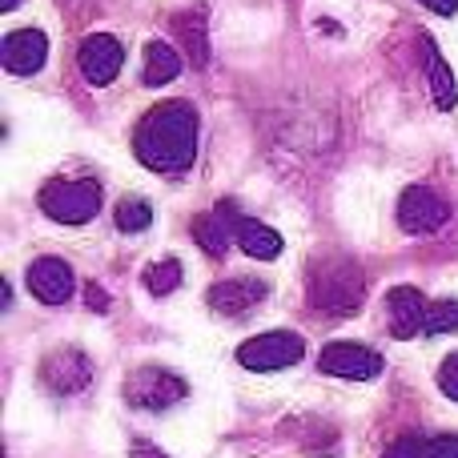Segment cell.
<instances>
[{
	"instance_id": "cell-1",
	"label": "cell",
	"mask_w": 458,
	"mask_h": 458,
	"mask_svg": "<svg viewBox=\"0 0 458 458\" xmlns=\"http://www.w3.org/2000/svg\"><path fill=\"white\" fill-rule=\"evenodd\" d=\"M133 153L153 174H182L198 157V109L190 101H165L137 125Z\"/></svg>"
},
{
	"instance_id": "cell-2",
	"label": "cell",
	"mask_w": 458,
	"mask_h": 458,
	"mask_svg": "<svg viewBox=\"0 0 458 458\" xmlns=\"http://www.w3.org/2000/svg\"><path fill=\"white\" fill-rule=\"evenodd\" d=\"M306 298L318 314L326 318H354L366 301V274L354 258L346 253H326L310 266V285Z\"/></svg>"
},
{
	"instance_id": "cell-3",
	"label": "cell",
	"mask_w": 458,
	"mask_h": 458,
	"mask_svg": "<svg viewBox=\"0 0 458 458\" xmlns=\"http://www.w3.org/2000/svg\"><path fill=\"white\" fill-rule=\"evenodd\" d=\"M101 201H105V190L97 182H85V177H81V182L56 177V182H48L45 190H40V209L61 225L93 222V217L101 214Z\"/></svg>"
},
{
	"instance_id": "cell-4",
	"label": "cell",
	"mask_w": 458,
	"mask_h": 458,
	"mask_svg": "<svg viewBox=\"0 0 458 458\" xmlns=\"http://www.w3.org/2000/svg\"><path fill=\"white\" fill-rule=\"evenodd\" d=\"M190 394L182 374L165 370V366H137L125 378V403L137 411H169Z\"/></svg>"
},
{
	"instance_id": "cell-5",
	"label": "cell",
	"mask_w": 458,
	"mask_h": 458,
	"mask_svg": "<svg viewBox=\"0 0 458 458\" xmlns=\"http://www.w3.org/2000/svg\"><path fill=\"white\" fill-rule=\"evenodd\" d=\"M301 354H306V338L293 330H269V334H258V338L237 346V362L258 374L285 370V366L301 362Z\"/></svg>"
},
{
	"instance_id": "cell-6",
	"label": "cell",
	"mask_w": 458,
	"mask_h": 458,
	"mask_svg": "<svg viewBox=\"0 0 458 458\" xmlns=\"http://www.w3.org/2000/svg\"><path fill=\"white\" fill-rule=\"evenodd\" d=\"M40 382H45L48 394L72 398L93 382V362H89L85 350L61 346V350H53V354H45V362H40Z\"/></svg>"
},
{
	"instance_id": "cell-7",
	"label": "cell",
	"mask_w": 458,
	"mask_h": 458,
	"mask_svg": "<svg viewBox=\"0 0 458 458\" xmlns=\"http://www.w3.org/2000/svg\"><path fill=\"white\" fill-rule=\"evenodd\" d=\"M318 370L330 378H350V382H370L382 374V354L358 342H330L318 354Z\"/></svg>"
},
{
	"instance_id": "cell-8",
	"label": "cell",
	"mask_w": 458,
	"mask_h": 458,
	"mask_svg": "<svg viewBox=\"0 0 458 458\" xmlns=\"http://www.w3.org/2000/svg\"><path fill=\"white\" fill-rule=\"evenodd\" d=\"M446 217H451V206L427 185H411L398 198V225L406 233H435V229L446 225Z\"/></svg>"
},
{
	"instance_id": "cell-9",
	"label": "cell",
	"mask_w": 458,
	"mask_h": 458,
	"mask_svg": "<svg viewBox=\"0 0 458 458\" xmlns=\"http://www.w3.org/2000/svg\"><path fill=\"white\" fill-rule=\"evenodd\" d=\"M77 64H81V77L101 89V85H109V81H117L121 64H125V48H121V40L109 37V32H93V37L81 40Z\"/></svg>"
},
{
	"instance_id": "cell-10",
	"label": "cell",
	"mask_w": 458,
	"mask_h": 458,
	"mask_svg": "<svg viewBox=\"0 0 458 458\" xmlns=\"http://www.w3.org/2000/svg\"><path fill=\"white\" fill-rule=\"evenodd\" d=\"M24 282H29L32 298L45 301V306H64L72 298V290H77L72 266L61 258H37L29 266V274H24Z\"/></svg>"
},
{
	"instance_id": "cell-11",
	"label": "cell",
	"mask_w": 458,
	"mask_h": 458,
	"mask_svg": "<svg viewBox=\"0 0 458 458\" xmlns=\"http://www.w3.org/2000/svg\"><path fill=\"white\" fill-rule=\"evenodd\" d=\"M0 61H4V69L16 72V77H32V72H40V64L48 61V37L40 29L8 32L4 45H0Z\"/></svg>"
},
{
	"instance_id": "cell-12",
	"label": "cell",
	"mask_w": 458,
	"mask_h": 458,
	"mask_svg": "<svg viewBox=\"0 0 458 458\" xmlns=\"http://www.w3.org/2000/svg\"><path fill=\"white\" fill-rule=\"evenodd\" d=\"M427 310L430 301L422 298L419 285H394L386 293V314H390V334L394 338H414V334L427 330Z\"/></svg>"
},
{
	"instance_id": "cell-13",
	"label": "cell",
	"mask_w": 458,
	"mask_h": 458,
	"mask_svg": "<svg viewBox=\"0 0 458 458\" xmlns=\"http://www.w3.org/2000/svg\"><path fill=\"white\" fill-rule=\"evenodd\" d=\"M266 293H269V285L258 282V277H229V282H217L209 290V306L225 318H242L258 301H266Z\"/></svg>"
},
{
	"instance_id": "cell-14",
	"label": "cell",
	"mask_w": 458,
	"mask_h": 458,
	"mask_svg": "<svg viewBox=\"0 0 458 458\" xmlns=\"http://www.w3.org/2000/svg\"><path fill=\"white\" fill-rule=\"evenodd\" d=\"M237 222H242V217H237V206L233 201H222L214 214L193 222V242H198L209 258H222L229 250V242H237Z\"/></svg>"
},
{
	"instance_id": "cell-15",
	"label": "cell",
	"mask_w": 458,
	"mask_h": 458,
	"mask_svg": "<svg viewBox=\"0 0 458 458\" xmlns=\"http://www.w3.org/2000/svg\"><path fill=\"white\" fill-rule=\"evenodd\" d=\"M182 69H185V61L169 40H149V45H145V72H141L145 85L161 89V85L182 77Z\"/></svg>"
},
{
	"instance_id": "cell-16",
	"label": "cell",
	"mask_w": 458,
	"mask_h": 458,
	"mask_svg": "<svg viewBox=\"0 0 458 458\" xmlns=\"http://www.w3.org/2000/svg\"><path fill=\"white\" fill-rule=\"evenodd\" d=\"M237 245L258 261H274L282 253V233L269 229L266 222H258V217H242L237 222Z\"/></svg>"
},
{
	"instance_id": "cell-17",
	"label": "cell",
	"mask_w": 458,
	"mask_h": 458,
	"mask_svg": "<svg viewBox=\"0 0 458 458\" xmlns=\"http://www.w3.org/2000/svg\"><path fill=\"white\" fill-rule=\"evenodd\" d=\"M422 48H427V72H430V93H435V105L443 113H451L458 105V81L451 72V64L443 61V53L435 48V40H422Z\"/></svg>"
},
{
	"instance_id": "cell-18",
	"label": "cell",
	"mask_w": 458,
	"mask_h": 458,
	"mask_svg": "<svg viewBox=\"0 0 458 458\" xmlns=\"http://www.w3.org/2000/svg\"><path fill=\"white\" fill-rule=\"evenodd\" d=\"M182 277H185L182 261H177V258H161V261H149V266H145L141 282H145V290H149V293L165 298V293H174L177 285H182Z\"/></svg>"
},
{
	"instance_id": "cell-19",
	"label": "cell",
	"mask_w": 458,
	"mask_h": 458,
	"mask_svg": "<svg viewBox=\"0 0 458 458\" xmlns=\"http://www.w3.org/2000/svg\"><path fill=\"white\" fill-rule=\"evenodd\" d=\"M149 222H153L149 201L125 198V201L117 206V229H121V233H141V229H149Z\"/></svg>"
},
{
	"instance_id": "cell-20",
	"label": "cell",
	"mask_w": 458,
	"mask_h": 458,
	"mask_svg": "<svg viewBox=\"0 0 458 458\" xmlns=\"http://www.w3.org/2000/svg\"><path fill=\"white\" fill-rule=\"evenodd\" d=\"M446 330H458V301H451V298L430 301L427 330H422V334H446Z\"/></svg>"
},
{
	"instance_id": "cell-21",
	"label": "cell",
	"mask_w": 458,
	"mask_h": 458,
	"mask_svg": "<svg viewBox=\"0 0 458 458\" xmlns=\"http://www.w3.org/2000/svg\"><path fill=\"white\" fill-rule=\"evenodd\" d=\"M177 32H182L185 48H190L193 64H206L209 48H206V32H201V21H190V16H177Z\"/></svg>"
},
{
	"instance_id": "cell-22",
	"label": "cell",
	"mask_w": 458,
	"mask_h": 458,
	"mask_svg": "<svg viewBox=\"0 0 458 458\" xmlns=\"http://www.w3.org/2000/svg\"><path fill=\"white\" fill-rule=\"evenodd\" d=\"M422 446H427V438L403 435V438H394V443L386 446V454H382V458H422Z\"/></svg>"
},
{
	"instance_id": "cell-23",
	"label": "cell",
	"mask_w": 458,
	"mask_h": 458,
	"mask_svg": "<svg viewBox=\"0 0 458 458\" xmlns=\"http://www.w3.org/2000/svg\"><path fill=\"white\" fill-rule=\"evenodd\" d=\"M438 390H443L451 403H458V354L443 358V366H438Z\"/></svg>"
},
{
	"instance_id": "cell-24",
	"label": "cell",
	"mask_w": 458,
	"mask_h": 458,
	"mask_svg": "<svg viewBox=\"0 0 458 458\" xmlns=\"http://www.w3.org/2000/svg\"><path fill=\"white\" fill-rule=\"evenodd\" d=\"M422 458H458V435H435L422 446Z\"/></svg>"
},
{
	"instance_id": "cell-25",
	"label": "cell",
	"mask_w": 458,
	"mask_h": 458,
	"mask_svg": "<svg viewBox=\"0 0 458 458\" xmlns=\"http://www.w3.org/2000/svg\"><path fill=\"white\" fill-rule=\"evenodd\" d=\"M419 4H427L430 13H438V16H454L458 13V0H419Z\"/></svg>"
},
{
	"instance_id": "cell-26",
	"label": "cell",
	"mask_w": 458,
	"mask_h": 458,
	"mask_svg": "<svg viewBox=\"0 0 458 458\" xmlns=\"http://www.w3.org/2000/svg\"><path fill=\"white\" fill-rule=\"evenodd\" d=\"M129 451H133V458H169V454H161L153 443H145V438H137V443L129 446Z\"/></svg>"
},
{
	"instance_id": "cell-27",
	"label": "cell",
	"mask_w": 458,
	"mask_h": 458,
	"mask_svg": "<svg viewBox=\"0 0 458 458\" xmlns=\"http://www.w3.org/2000/svg\"><path fill=\"white\" fill-rule=\"evenodd\" d=\"M85 298H89V306H93V310H105V306H109V293H105V290H97V285H89V293H85Z\"/></svg>"
},
{
	"instance_id": "cell-28",
	"label": "cell",
	"mask_w": 458,
	"mask_h": 458,
	"mask_svg": "<svg viewBox=\"0 0 458 458\" xmlns=\"http://www.w3.org/2000/svg\"><path fill=\"white\" fill-rule=\"evenodd\" d=\"M16 4H21V0H0V13H13Z\"/></svg>"
}]
</instances>
